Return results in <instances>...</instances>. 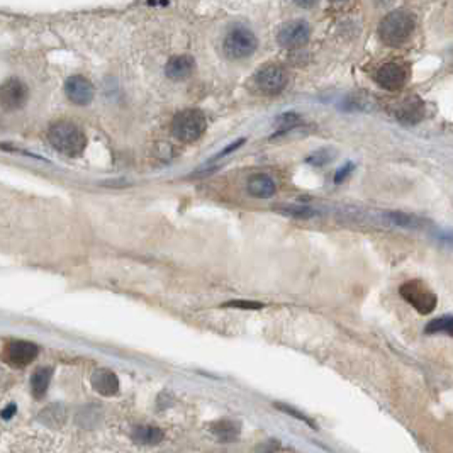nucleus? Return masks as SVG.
<instances>
[{
	"mask_svg": "<svg viewBox=\"0 0 453 453\" xmlns=\"http://www.w3.org/2000/svg\"><path fill=\"white\" fill-rule=\"evenodd\" d=\"M415 32V19L406 10H393L379 24V36L384 45L399 48Z\"/></svg>",
	"mask_w": 453,
	"mask_h": 453,
	"instance_id": "nucleus-1",
	"label": "nucleus"
},
{
	"mask_svg": "<svg viewBox=\"0 0 453 453\" xmlns=\"http://www.w3.org/2000/svg\"><path fill=\"white\" fill-rule=\"evenodd\" d=\"M48 140L56 151L65 157H80L87 146L85 133L74 122H56L48 133Z\"/></svg>",
	"mask_w": 453,
	"mask_h": 453,
	"instance_id": "nucleus-2",
	"label": "nucleus"
},
{
	"mask_svg": "<svg viewBox=\"0 0 453 453\" xmlns=\"http://www.w3.org/2000/svg\"><path fill=\"white\" fill-rule=\"evenodd\" d=\"M208 128L204 112L199 109H186L179 112L172 121V133L182 143H194Z\"/></svg>",
	"mask_w": 453,
	"mask_h": 453,
	"instance_id": "nucleus-3",
	"label": "nucleus"
},
{
	"mask_svg": "<svg viewBox=\"0 0 453 453\" xmlns=\"http://www.w3.org/2000/svg\"><path fill=\"white\" fill-rule=\"evenodd\" d=\"M258 48V39L253 34V31H250L248 27H233L226 34L223 43L224 54H226L230 60H245V58L252 56L253 53Z\"/></svg>",
	"mask_w": 453,
	"mask_h": 453,
	"instance_id": "nucleus-4",
	"label": "nucleus"
},
{
	"mask_svg": "<svg viewBox=\"0 0 453 453\" xmlns=\"http://www.w3.org/2000/svg\"><path fill=\"white\" fill-rule=\"evenodd\" d=\"M399 294L402 299L408 304H411L419 314H431L437 309L438 297L437 294L431 291L430 287L423 280H408L399 287Z\"/></svg>",
	"mask_w": 453,
	"mask_h": 453,
	"instance_id": "nucleus-5",
	"label": "nucleus"
},
{
	"mask_svg": "<svg viewBox=\"0 0 453 453\" xmlns=\"http://www.w3.org/2000/svg\"><path fill=\"white\" fill-rule=\"evenodd\" d=\"M287 71L280 65H265L253 77V85L263 96H277L287 85Z\"/></svg>",
	"mask_w": 453,
	"mask_h": 453,
	"instance_id": "nucleus-6",
	"label": "nucleus"
},
{
	"mask_svg": "<svg viewBox=\"0 0 453 453\" xmlns=\"http://www.w3.org/2000/svg\"><path fill=\"white\" fill-rule=\"evenodd\" d=\"M311 38V27L306 21H291L277 32L278 45L287 49H296L306 45Z\"/></svg>",
	"mask_w": 453,
	"mask_h": 453,
	"instance_id": "nucleus-7",
	"label": "nucleus"
},
{
	"mask_svg": "<svg viewBox=\"0 0 453 453\" xmlns=\"http://www.w3.org/2000/svg\"><path fill=\"white\" fill-rule=\"evenodd\" d=\"M29 90L19 78H9L0 85V106L5 111H17L27 102Z\"/></svg>",
	"mask_w": 453,
	"mask_h": 453,
	"instance_id": "nucleus-8",
	"label": "nucleus"
},
{
	"mask_svg": "<svg viewBox=\"0 0 453 453\" xmlns=\"http://www.w3.org/2000/svg\"><path fill=\"white\" fill-rule=\"evenodd\" d=\"M375 82L379 83L382 89L396 92V90H401L402 87L406 85V82H408V68H406L404 65L396 63V61L382 65V67L377 70Z\"/></svg>",
	"mask_w": 453,
	"mask_h": 453,
	"instance_id": "nucleus-9",
	"label": "nucleus"
},
{
	"mask_svg": "<svg viewBox=\"0 0 453 453\" xmlns=\"http://www.w3.org/2000/svg\"><path fill=\"white\" fill-rule=\"evenodd\" d=\"M65 93L75 106H89L93 100L96 90H93L92 82L89 78L82 77V75H74L65 82Z\"/></svg>",
	"mask_w": 453,
	"mask_h": 453,
	"instance_id": "nucleus-10",
	"label": "nucleus"
},
{
	"mask_svg": "<svg viewBox=\"0 0 453 453\" xmlns=\"http://www.w3.org/2000/svg\"><path fill=\"white\" fill-rule=\"evenodd\" d=\"M394 115H396L397 121L402 122V124H418V122L423 121V118H425V104H423V100L419 99V97L409 96L396 104Z\"/></svg>",
	"mask_w": 453,
	"mask_h": 453,
	"instance_id": "nucleus-11",
	"label": "nucleus"
},
{
	"mask_svg": "<svg viewBox=\"0 0 453 453\" xmlns=\"http://www.w3.org/2000/svg\"><path fill=\"white\" fill-rule=\"evenodd\" d=\"M195 68V61L194 58L188 56V54H179V56L170 58L168 63L165 67V74L170 80H186V78L190 77L194 74Z\"/></svg>",
	"mask_w": 453,
	"mask_h": 453,
	"instance_id": "nucleus-12",
	"label": "nucleus"
},
{
	"mask_svg": "<svg viewBox=\"0 0 453 453\" xmlns=\"http://www.w3.org/2000/svg\"><path fill=\"white\" fill-rule=\"evenodd\" d=\"M39 353V348L31 342H12L7 348V357H9L10 364L17 365V367H24V365L31 364Z\"/></svg>",
	"mask_w": 453,
	"mask_h": 453,
	"instance_id": "nucleus-13",
	"label": "nucleus"
},
{
	"mask_svg": "<svg viewBox=\"0 0 453 453\" xmlns=\"http://www.w3.org/2000/svg\"><path fill=\"white\" fill-rule=\"evenodd\" d=\"M92 387L100 394V396H114L119 390V379L114 372L109 368H99L92 373Z\"/></svg>",
	"mask_w": 453,
	"mask_h": 453,
	"instance_id": "nucleus-14",
	"label": "nucleus"
},
{
	"mask_svg": "<svg viewBox=\"0 0 453 453\" xmlns=\"http://www.w3.org/2000/svg\"><path fill=\"white\" fill-rule=\"evenodd\" d=\"M246 190L255 199H270L277 190V186H275V180L267 173H255L248 179Z\"/></svg>",
	"mask_w": 453,
	"mask_h": 453,
	"instance_id": "nucleus-15",
	"label": "nucleus"
},
{
	"mask_svg": "<svg viewBox=\"0 0 453 453\" xmlns=\"http://www.w3.org/2000/svg\"><path fill=\"white\" fill-rule=\"evenodd\" d=\"M211 431L217 440L223 443H230V441H236L240 438L241 425L233 419H219V421L212 423Z\"/></svg>",
	"mask_w": 453,
	"mask_h": 453,
	"instance_id": "nucleus-16",
	"label": "nucleus"
},
{
	"mask_svg": "<svg viewBox=\"0 0 453 453\" xmlns=\"http://www.w3.org/2000/svg\"><path fill=\"white\" fill-rule=\"evenodd\" d=\"M52 377H53V371L49 367L38 368V371L32 373V377H31L32 396L38 397V399H41V397L46 394V390H48L49 382H52Z\"/></svg>",
	"mask_w": 453,
	"mask_h": 453,
	"instance_id": "nucleus-17",
	"label": "nucleus"
},
{
	"mask_svg": "<svg viewBox=\"0 0 453 453\" xmlns=\"http://www.w3.org/2000/svg\"><path fill=\"white\" fill-rule=\"evenodd\" d=\"M163 437L165 434L157 426H137L133 433L134 441L141 445H158L163 440Z\"/></svg>",
	"mask_w": 453,
	"mask_h": 453,
	"instance_id": "nucleus-18",
	"label": "nucleus"
},
{
	"mask_svg": "<svg viewBox=\"0 0 453 453\" xmlns=\"http://www.w3.org/2000/svg\"><path fill=\"white\" fill-rule=\"evenodd\" d=\"M426 335H448L453 338V316L434 318L425 326Z\"/></svg>",
	"mask_w": 453,
	"mask_h": 453,
	"instance_id": "nucleus-19",
	"label": "nucleus"
},
{
	"mask_svg": "<svg viewBox=\"0 0 453 453\" xmlns=\"http://www.w3.org/2000/svg\"><path fill=\"white\" fill-rule=\"evenodd\" d=\"M300 122H302V119H300V115L297 114V112H284V114H280L277 119H275V128H277V133L274 134V137L289 133L291 129L297 128Z\"/></svg>",
	"mask_w": 453,
	"mask_h": 453,
	"instance_id": "nucleus-20",
	"label": "nucleus"
},
{
	"mask_svg": "<svg viewBox=\"0 0 453 453\" xmlns=\"http://www.w3.org/2000/svg\"><path fill=\"white\" fill-rule=\"evenodd\" d=\"M371 107L372 102L365 93H351V96H348L342 104L343 111H350V112L368 111Z\"/></svg>",
	"mask_w": 453,
	"mask_h": 453,
	"instance_id": "nucleus-21",
	"label": "nucleus"
},
{
	"mask_svg": "<svg viewBox=\"0 0 453 453\" xmlns=\"http://www.w3.org/2000/svg\"><path fill=\"white\" fill-rule=\"evenodd\" d=\"M274 406L278 409V411L284 412V415L292 416V418H296V419H299V421H302V423H306V425H309L311 428H313V430H318V425L313 421V419L307 418V416L304 415V412L297 411V409H296V408H292V406H289V404H282V402H275Z\"/></svg>",
	"mask_w": 453,
	"mask_h": 453,
	"instance_id": "nucleus-22",
	"label": "nucleus"
},
{
	"mask_svg": "<svg viewBox=\"0 0 453 453\" xmlns=\"http://www.w3.org/2000/svg\"><path fill=\"white\" fill-rule=\"evenodd\" d=\"M275 211L285 214L289 217H299V219H309L314 216V211L311 208H304V206H287V208H275Z\"/></svg>",
	"mask_w": 453,
	"mask_h": 453,
	"instance_id": "nucleus-23",
	"label": "nucleus"
},
{
	"mask_svg": "<svg viewBox=\"0 0 453 453\" xmlns=\"http://www.w3.org/2000/svg\"><path fill=\"white\" fill-rule=\"evenodd\" d=\"M390 221L397 226H404V228H419L421 226V221L415 216H409V214L404 212H390L389 214Z\"/></svg>",
	"mask_w": 453,
	"mask_h": 453,
	"instance_id": "nucleus-24",
	"label": "nucleus"
},
{
	"mask_svg": "<svg viewBox=\"0 0 453 453\" xmlns=\"http://www.w3.org/2000/svg\"><path fill=\"white\" fill-rule=\"evenodd\" d=\"M335 158V151L329 150V148H322V150H318L314 151L311 157L306 158L307 163H311V165L314 166H322L326 165V163H329Z\"/></svg>",
	"mask_w": 453,
	"mask_h": 453,
	"instance_id": "nucleus-25",
	"label": "nucleus"
},
{
	"mask_svg": "<svg viewBox=\"0 0 453 453\" xmlns=\"http://www.w3.org/2000/svg\"><path fill=\"white\" fill-rule=\"evenodd\" d=\"M226 307H238V309H262V302H255V300H231V302L224 304Z\"/></svg>",
	"mask_w": 453,
	"mask_h": 453,
	"instance_id": "nucleus-26",
	"label": "nucleus"
},
{
	"mask_svg": "<svg viewBox=\"0 0 453 453\" xmlns=\"http://www.w3.org/2000/svg\"><path fill=\"white\" fill-rule=\"evenodd\" d=\"M245 141H246L245 137H241V140L234 141L233 144H230V146H226V148H224L223 151H219V153H217L216 157L212 158V162H214V160H219V158H223V157H226L228 153H233V151H236L238 148H240V146H243V144H245Z\"/></svg>",
	"mask_w": 453,
	"mask_h": 453,
	"instance_id": "nucleus-27",
	"label": "nucleus"
},
{
	"mask_svg": "<svg viewBox=\"0 0 453 453\" xmlns=\"http://www.w3.org/2000/svg\"><path fill=\"white\" fill-rule=\"evenodd\" d=\"M353 163H346V165H343L342 166V168H340L338 170V172H336V175H335V182L336 184H342L343 182V180H345L346 179V177L348 175H350V173L351 172H353Z\"/></svg>",
	"mask_w": 453,
	"mask_h": 453,
	"instance_id": "nucleus-28",
	"label": "nucleus"
},
{
	"mask_svg": "<svg viewBox=\"0 0 453 453\" xmlns=\"http://www.w3.org/2000/svg\"><path fill=\"white\" fill-rule=\"evenodd\" d=\"M292 2L296 3V5L302 7V9H311V7L316 5L318 0H292Z\"/></svg>",
	"mask_w": 453,
	"mask_h": 453,
	"instance_id": "nucleus-29",
	"label": "nucleus"
},
{
	"mask_svg": "<svg viewBox=\"0 0 453 453\" xmlns=\"http://www.w3.org/2000/svg\"><path fill=\"white\" fill-rule=\"evenodd\" d=\"M16 404H9L5 409L2 411V418L3 419H10L14 415H16Z\"/></svg>",
	"mask_w": 453,
	"mask_h": 453,
	"instance_id": "nucleus-30",
	"label": "nucleus"
},
{
	"mask_svg": "<svg viewBox=\"0 0 453 453\" xmlns=\"http://www.w3.org/2000/svg\"><path fill=\"white\" fill-rule=\"evenodd\" d=\"M333 2H345V0H333Z\"/></svg>",
	"mask_w": 453,
	"mask_h": 453,
	"instance_id": "nucleus-31",
	"label": "nucleus"
}]
</instances>
